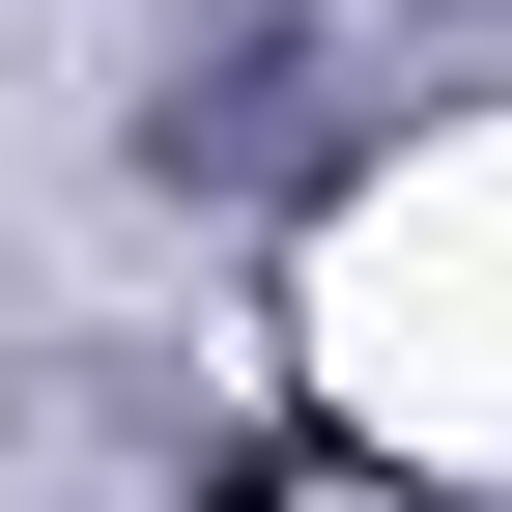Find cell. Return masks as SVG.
Instances as JSON below:
<instances>
[{
	"label": "cell",
	"instance_id": "1",
	"mask_svg": "<svg viewBox=\"0 0 512 512\" xmlns=\"http://www.w3.org/2000/svg\"><path fill=\"white\" fill-rule=\"evenodd\" d=\"M200 512H313V484H285V456H228V484H200Z\"/></svg>",
	"mask_w": 512,
	"mask_h": 512
}]
</instances>
